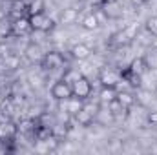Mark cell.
<instances>
[{
	"label": "cell",
	"mask_w": 157,
	"mask_h": 155,
	"mask_svg": "<svg viewBox=\"0 0 157 155\" xmlns=\"http://www.w3.org/2000/svg\"><path fill=\"white\" fill-rule=\"evenodd\" d=\"M29 17V22H31V29L33 31H39V33H49L55 26L53 18L42 11V13H35V15H28Z\"/></svg>",
	"instance_id": "1"
},
{
	"label": "cell",
	"mask_w": 157,
	"mask_h": 155,
	"mask_svg": "<svg viewBox=\"0 0 157 155\" xmlns=\"http://www.w3.org/2000/svg\"><path fill=\"white\" fill-rule=\"evenodd\" d=\"M40 66L48 71H57L64 66V55L60 51H48V53H44Z\"/></svg>",
	"instance_id": "2"
},
{
	"label": "cell",
	"mask_w": 157,
	"mask_h": 155,
	"mask_svg": "<svg viewBox=\"0 0 157 155\" xmlns=\"http://www.w3.org/2000/svg\"><path fill=\"white\" fill-rule=\"evenodd\" d=\"M71 91H73V95H75V97H80L82 100H88V99L91 97L93 86H91L90 78L86 77V75H82L78 80H75V82L71 84Z\"/></svg>",
	"instance_id": "3"
},
{
	"label": "cell",
	"mask_w": 157,
	"mask_h": 155,
	"mask_svg": "<svg viewBox=\"0 0 157 155\" xmlns=\"http://www.w3.org/2000/svg\"><path fill=\"white\" fill-rule=\"evenodd\" d=\"M18 133V126L17 122H13L11 119H2L0 120V142H11Z\"/></svg>",
	"instance_id": "4"
},
{
	"label": "cell",
	"mask_w": 157,
	"mask_h": 155,
	"mask_svg": "<svg viewBox=\"0 0 157 155\" xmlns=\"http://www.w3.org/2000/svg\"><path fill=\"white\" fill-rule=\"evenodd\" d=\"M31 31L33 29H31V22H29V17L28 15L11 20V35L13 37H24V35H28Z\"/></svg>",
	"instance_id": "5"
},
{
	"label": "cell",
	"mask_w": 157,
	"mask_h": 155,
	"mask_svg": "<svg viewBox=\"0 0 157 155\" xmlns=\"http://www.w3.org/2000/svg\"><path fill=\"white\" fill-rule=\"evenodd\" d=\"M119 80H121V73H119L117 70H113L110 66L101 68V71H99V82H101V86H112V88H115Z\"/></svg>",
	"instance_id": "6"
},
{
	"label": "cell",
	"mask_w": 157,
	"mask_h": 155,
	"mask_svg": "<svg viewBox=\"0 0 157 155\" xmlns=\"http://www.w3.org/2000/svg\"><path fill=\"white\" fill-rule=\"evenodd\" d=\"M71 95H73L71 86H70L68 82H64L62 78L57 80V82L51 86V97H53L55 100H64V99H68V97H71Z\"/></svg>",
	"instance_id": "7"
},
{
	"label": "cell",
	"mask_w": 157,
	"mask_h": 155,
	"mask_svg": "<svg viewBox=\"0 0 157 155\" xmlns=\"http://www.w3.org/2000/svg\"><path fill=\"white\" fill-rule=\"evenodd\" d=\"M99 7H101L104 13H106L108 20H117V18H121V17H122V6H121V2H119V0L102 2Z\"/></svg>",
	"instance_id": "8"
},
{
	"label": "cell",
	"mask_w": 157,
	"mask_h": 155,
	"mask_svg": "<svg viewBox=\"0 0 157 155\" xmlns=\"http://www.w3.org/2000/svg\"><path fill=\"white\" fill-rule=\"evenodd\" d=\"M70 53H71V59H75V60H78V62H82V60L90 59V55H91V47H90L88 44H84V42H78V44H75V46H71Z\"/></svg>",
	"instance_id": "9"
},
{
	"label": "cell",
	"mask_w": 157,
	"mask_h": 155,
	"mask_svg": "<svg viewBox=\"0 0 157 155\" xmlns=\"http://www.w3.org/2000/svg\"><path fill=\"white\" fill-rule=\"evenodd\" d=\"M24 57H26L29 62H33V64H35V62H40V60H42V57H44L40 44H37V42L28 44V46H26V49H24Z\"/></svg>",
	"instance_id": "10"
},
{
	"label": "cell",
	"mask_w": 157,
	"mask_h": 155,
	"mask_svg": "<svg viewBox=\"0 0 157 155\" xmlns=\"http://www.w3.org/2000/svg\"><path fill=\"white\" fill-rule=\"evenodd\" d=\"M130 44H132V40L128 39V35L124 33V29H119V31H115V33L110 37V46H112V47L122 49V47H128Z\"/></svg>",
	"instance_id": "11"
},
{
	"label": "cell",
	"mask_w": 157,
	"mask_h": 155,
	"mask_svg": "<svg viewBox=\"0 0 157 155\" xmlns=\"http://www.w3.org/2000/svg\"><path fill=\"white\" fill-rule=\"evenodd\" d=\"M73 119H75V122H77L78 126L88 128V126L93 124V120H95V113H91L88 108H82L80 112H77V113L73 115Z\"/></svg>",
	"instance_id": "12"
},
{
	"label": "cell",
	"mask_w": 157,
	"mask_h": 155,
	"mask_svg": "<svg viewBox=\"0 0 157 155\" xmlns=\"http://www.w3.org/2000/svg\"><path fill=\"white\" fill-rule=\"evenodd\" d=\"M95 120H97L101 126H108L110 122H113V120H115V117H113V113L108 110V106H106V104H101V106H99V110H97V113H95Z\"/></svg>",
	"instance_id": "13"
},
{
	"label": "cell",
	"mask_w": 157,
	"mask_h": 155,
	"mask_svg": "<svg viewBox=\"0 0 157 155\" xmlns=\"http://www.w3.org/2000/svg\"><path fill=\"white\" fill-rule=\"evenodd\" d=\"M77 20H78L77 7H64L62 9V13H60V24L70 26V24H75Z\"/></svg>",
	"instance_id": "14"
},
{
	"label": "cell",
	"mask_w": 157,
	"mask_h": 155,
	"mask_svg": "<svg viewBox=\"0 0 157 155\" xmlns=\"http://www.w3.org/2000/svg\"><path fill=\"white\" fill-rule=\"evenodd\" d=\"M80 24H82V28H84L86 31H95V29L101 26V22H99V18H97L95 11L86 13V15L82 17V20H80Z\"/></svg>",
	"instance_id": "15"
},
{
	"label": "cell",
	"mask_w": 157,
	"mask_h": 155,
	"mask_svg": "<svg viewBox=\"0 0 157 155\" xmlns=\"http://www.w3.org/2000/svg\"><path fill=\"white\" fill-rule=\"evenodd\" d=\"M82 108H84V100H82L80 97L71 95V97H68V99H66V112H68L71 117L75 115L77 112H80Z\"/></svg>",
	"instance_id": "16"
},
{
	"label": "cell",
	"mask_w": 157,
	"mask_h": 155,
	"mask_svg": "<svg viewBox=\"0 0 157 155\" xmlns=\"http://www.w3.org/2000/svg\"><path fill=\"white\" fill-rule=\"evenodd\" d=\"M117 100L122 106H126V108H132V106L137 102L135 93H133L132 89H121V91H117Z\"/></svg>",
	"instance_id": "17"
},
{
	"label": "cell",
	"mask_w": 157,
	"mask_h": 155,
	"mask_svg": "<svg viewBox=\"0 0 157 155\" xmlns=\"http://www.w3.org/2000/svg\"><path fill=\"white\" fill-rule=\"evenodd\" d=\"M113 99H117V89L112 86H101V91H99L101 104H110Z\"/></svg>",
	"instance_id": "18"
},
{
	"label": "cell",
	"mask_w": 157,
	"mask_h": 155,
	"mask_svg": "<svg viewBox=\"0 0 157 155\" xmlns=\"http://www.w3.org/2000/svg\"><path fill=\"white\" fill-rule=\"evenodd\" d=\"M17 126H18V133H33L37 130V119L24 117L17 122Z\"/></svg>",
	"instance_id": "19"
},
{
	"label": "cell",
	"mask_w": 157,
	"mask_h": 155,
	"mask_svg": "<svg viewBox=\"0 0 157 155\" xmlns=\"http://www.w3.org/2000/svg\"><path fill=\"white\" fill-rule=\"evenodd\" d=\"M106 106H108V110H110V112L113 113V117H115V120H117V119H121V117L124 119V117L128 115V112H130V108L122 106V104L119 102L117 99H113V100H112L110 104H106Z\"/></svg>",
	"instance_id": "20"
},
{
	"label": "cell",
	"mask_w": 157,
	"mask_h": 155,
	"mask_svg": "<svg viewBox=\"0 0 157 155\" xmlns=\"http://www.w3.org/2000/svg\"><path fill=\"white\" fill-rule=\"evenodd\" d=\"M121 77L126 78V80H128V84H130L132 88H141V78H143V77H141V75H137V73H133L130 68H126V70L121 73Z\"/></svg>",
	"instance_id": "21"
},
{
	"label": "cell",
	"mask_w": 157,
	"mask_h": 155,
	"mask_svg": "<svg viewBox=\"0 0 157 155\" xmlns=\"http://www.w3.org/2000/svg\"><path fill=\"white\" fill-rule=\"evenodd\" d=\"M133 73H137V75H144L146 71H148V68H146V62H144V59L143 57H139V59H133L132 62H130V66H128Z\"/></svg>",
	"instance_id": "22"
},
{
	"label": "cell",
	"mask_w": 157,
	"mask_h": 155,
	"mask_svg": "<svg viewBox=\"0 0 157 155\" xmlns=\"http://www.w3.org/2000/svg\"><path fill=\"white\" fill-rule=\"evenodd\" d=\"M57 122V119L51 115L49 112H42L37 117V126H44V128H53V124Z\"/></svg>",
	"instance_id": "23"
},
{
	"label": "cell",
	"mask_w": 157,
	"mask_h": 155,
	"mask_svg": "<svg viewBox=\"0 0 157 155\" xmlns=\"http://www.w3.org/2000/svg\"><path fill=\"white\" fill-rule=\"evenodd\" d=\"M80 77H82V71H80V70H75V68H68V70L62 73V80L68 82L70 86H71L75 80H78Z\"/></svg>",
	"instance_id": "24"
},
{
	"label": "cell",
	"mask_w": 157,
	"mask_h": 155,
	"mask_svg": "<svg viewBox=\"0 0 157 155\" xmlns=\"http://www.w3.org/2000/svg\"><path fill=\"white\" fill-rule=\"evenodd\" d=\"M143 59H144V62H146L148 71H157V49H150Z\"/></svg>",
	"instance_id": "25"
},
{
	"label": "cell",
	"mask_w": 157,
	"mask_h": 155,
	"mask_svg": "<svg viewBox=\"0 0 157 155\" xmlns=\"http://www.w3.org/2000/svg\"><path fill=\"white\" fill-rule=\"evenodd\" d=\"M4 60V64H6V68L9 70V71H13V70H17V68H20V57L18 55H15V53H9L6 59H2Z\"/></svg>",
	"instance_id": "26"
},
{
	"label": "cell",
	"mask_w": 157,
	"mask_h": 155,
	"mask_svg": "<svg viewBox=\"0 0 157 155\" xmlns=\"http://www.w3.org/2000/svg\"><path fill=\"white\" fill-rule=\"evenodd\" d=\"M135 99H137V102L139 104H143V106H146L150 100H152V93L148 91V89H143V88H137V91H135Z\"/></svg>",
	"instance_id": "27"
},
{
	"label": "cell",
	"mask_w": 157,
	"mask_h": 155,
	"mask_svg": "<svg viewBox=\"0 0 157 155\" xmlns=\"http://www.w3.org/2000/svg\"><path fill=\"white\" fill-rule=\"evenodd\" d=\"M44 144H46V150H48V152H57V150H59V146H60V139H59V137H55V135L51 133V135L44 141Z\"/></svg>",
	"instance_id": "28"
},
{
	"label": "cell",
	"mask_w": 157,
	"mask_h": 155,
	"mask_svg": "<svg viewBox=\"0 0 157 155\" xmlns=\"http://www.w3.org/2000/svg\"><path fill=\"white\" fill-rule=\"evenodd\" d=\"M46 9V4L44 0H33L29 6H28V15H35V13H42Z\"/></svg>",
	"instance_id": "29"
},
{
	"label": "cell",
	"mask_w": 157,
	"mask_h": 155,
	"mask_svg": "<svg viewBox=\"0 0 157 155\" xmlns=\"http://www.w3.org/2000/svg\"><path fill=\"white\" fill-rule=\"evenodd\" d=\"M144 29H146V31H148L154 39H157V17H150V18L146 20Z\"/></svg>",
	"instance_id": "30"
},
{
	"label": "cell",
	"mask_w": 157,
	"mask_h": 155,
	"mask_svg": "<svg viewBox=\"0 0 157 155\" xmlns=\"http://www.w3.org/2000/svg\"><path fill=\"white\" fill-rule=\"evenodd\" d=\"M122 29H124V33L128 35V39H130V40L137 39V33H139L137 24H130V26H126V28H122Z\"/></svg>",
	"instance_id": "31"
},
{
	"label": "cell",
	"mask_w": 157,
	"mask_h": 155,
	"mask_svg": "<svg viewBox=\"0 0 157 155\" xmlns=\"http://www.w3.org/2000/svg\"><path fill=\"white\" fill-rule=\"evenodd\" d=\"M146 122H148L150 126L157 128V112H150V113H148V117H146Z\"/></svg>",
	"instance_id": "32"
},
{
	"label": "cell",
	"mask_w": 157,
	"mask_h": 155,
	"mask_svg": "<svg viewBox=\"0 0 157 155\" xmlns=\"http://www.w3.org/2000/svg\"><path fill=\"white\" fill-rule=\"evenodd\" d=\"M95 15H97V18H99V22H101V24L108 20V17H106V13H104V11H102L101 7H97V9H95Z\"/></svg>",
	"instance_id": "33"
},
{
	"label": "cell",
	"mask_w": 157,
	"mask_h": 155,
	"mask_svg": "<svg viewBox=\"0 0 157 155\" xmlns=\"http://www.w3.org/2000/svg\"><path fill=\"white\" fill-rule=\"evenodd\" d=\"M128 2H130L132 6H135V7H139V6H143V4H144L146 0H128Z\"/></svg>",
	"instance_id": "34"
},
{
	"label": "cell",
	"mask_w": 157,
	"mask_h": 155,
	"mask_svg": "<svg viewBox=\"0 0 157 155\" xmlns=\"http://www.w3.org/2000/svg\"><path fill=\"white\" fill-rule=\"evenodd\" d=\"M4 100H6V97H4V95L0 93V108H2V104H4Z\"/></svg>",
	"instance_id": "35"
},
{
	"label": "cell",
	"mask_w": 157,
	"mask_h": 155,
	"mask_svg": "<svg viewBox=\"0 0 157 155\" xmlns=\"http://www.w3.org/2000/svg\"><path fill=\"white\" fill-rule=\"evenodd\" d=\"M22 2H24V4H26V6H29V4H31V2H33V0H22Z\"/></svg>",
	"instance_id": "36"
},
{
	"label": "cell",
	"mask_w": 157,
	"mask_h": 155,
	"mask_svg": "<svg viewBox=\"0 0 157 155\" xmlns=\"http://www.w3.org/2000/svg\"><path fill=\"white\" fill-rule=\"evenodd\" d=\"M155 91H157V80H155Z\"/></svg>",
	"instance_id": "37"
}]
</instances>
